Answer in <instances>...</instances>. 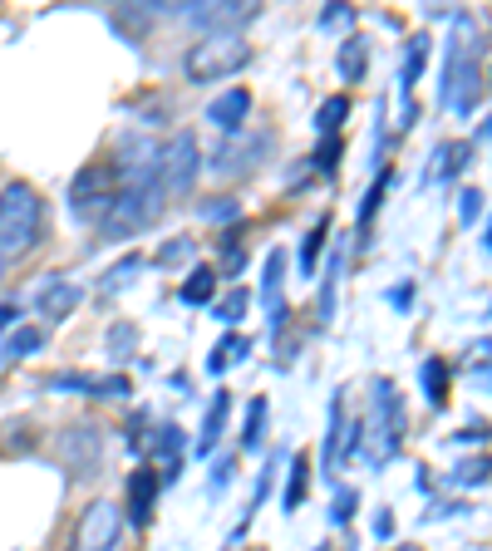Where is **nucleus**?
<instances>
[{
	"label": "nucleus",
	"mask_w": 492,
	"mask_h": 551,
	"mask_svg": "<svg viewBox=\"0 0 492 551\" xmlns=\"http://www.w3.org/2000/svg\"><path fill=\"white\" fill-rule=\"evenodd\" d=\"M163 192H158V183L148 187H119V197L109 202V212L94 222L99 227V242H133L138 232H148L158 217H163Z\"/></svg>",
	"instance_id": "3"
},
{
	"label": "nucleus",
	"mask_w": 492,
	"mask_h": 551,
	"mask_svg": "<svg viewBox=\"0 0 492 551\" xmlns=\"http://www.w3.org/2000/svg\"><path fill=\"white\" fill-rule=\"evenodd\" d=\"M45 227V202L30 183H5L0 187V261H20L25 251L40 246Z\"/></svg>",
	"instance_id": "2"
},
{
	"label": "nucleus",
	"mask_w": 492,
	"mask_h": 551,
	"mask_svg": "<svg viewBox=\"0 0 492 551\" xmlns=\"http://www.w3.org/2000/svg\"><path fill=\"white\" fill-rule=\"evenodd\" d=\"M138 271H143V256H138V251L119 256V261L104 271V281H99V296H119V291L128 286V281H133V276H138Z\"/></svg>",
	"instance_id": "23"
},
{
	"label": "nucleus",
	"mask_w": 492,
	"mask_h": 551,
	"mask_svg": "<svg viewBox=\"0 0 492 551\" xmlns=\"http://www.w3.org/2000/svg\"><path fill=\"white\" fill-rule=\"evenodd\" d=\"M315 173H335V163H340V138H320V148H315Z\"/></svg>",
	"instance_id": "37"
},
{
	"label": "nucleus",
	"mask_w": 492,
	"mask_h": 551,
	"mask_svg": "<svg viewBox=\"0 0 492 551\" xmlns=\"http://www.w3.org/2000/svg\"><path fill=\"white\" fill-rule=\"evenodd\" d=\"M45 384H50V389H64V394H94V389H99L94 374H50Z\"/></svg>",
	"instance_id": "36"
},
{
	"label": "nucleus",
	"mask_w": 492,
	"mask_h": 551,
	"mask_svg": "<svg viewBox=\"0 0 492 551\" xmlns=\"http://www.w3.org/2000/svg\"><path fill=\"white\" fill-rule=\"evenodd\" d=\"M384 183H389V168H384V173H379V183H374V187H369V192H365V207H360V227H369V217L379 212V197H384Z\"/></svg>",
	"instance_id": "39"
},
{
	"label": "nucleus",
	"mask_w": 492,
	"mask_h": 551,
	"mask_svg": "<svg viewBox=\"0 0 492 551\" xmlns=\"http://www.w3.org/2000/svg\"><path fill=\"white\" fill-rule=\"evenodd\" d=\"M40 345H45V330H40V325H15L10 340L0 345V365H20V360L35 355Z\"/></svg>",
	"instance_id": "19"
},
{
	"label": "nucleus",
	"mask_w": 492,
	"mask_h": 551,
	"mask_svg": "<svg viewBox=\"0 0 492 551\" xmlns=\"http://www.w3.org/2000/svg\"><path fill=\"white\" fill-rule=\"evenodd\" d=\"M246 355H251V340L246 335H222L217 345H212V355H207V374H222V369H232V365H242Z\"/></svg>",
	"instance_id": "20"
},
{
	"label": "nucleus",
	"mask_w": 492,
	"mask_h": 551,
	"mask_svg": "<svg viewBox=\"0 0 492 551\" xmlns=\"http://www.w3.org/2000/svg\"><path fill=\"white\" fill-rule=\"evenodd\" d=\"M365 60H369L365 35H350V40L340 45V55H335V69H340V79H345V84H360V79H365Z\"/></svg>",
	"instance_id": "21"
},
{
	"label": "nucleus",
	"mask_w": 492,
	"mask_h": 551,
	"mask_svg": "<svg viewBox=\"0 0 492 551\" xmlns=\"http://www.w3.org/2000/svg\"><path fill=\"white\" fill-rule=\"evenodd\" d=\"M424 64H429V35H414V45H409V55H404V74H399V84H404V123H414V99H409V94H414Z\"/></svg>",
	"instance_id": "18"
},
{
	"label": "nucleus",
	"mask_w": 492,
	"mask_h": 551,
	"mask_svg": "<svg viewBox=\"0 0 492 551\" xmlns=\"http://www.w3.org/2000/svg\"><path fill=\"white\" fill-rule=\"evenodd\" d=\"M0 281H5V261H0Z\"/></svg>",
	"instance_id": "49"
},
{
	"label": "nucleus",
	"mask_w": 492,
	"mask_h": 551,
	"mask_svg": "<svg viewBox=\"0 0 492 551\" xmlns=\"http://www.w3.org/2000/svg\"><path fill=\"white\" fill-rule=\"evenodd\" d=\"M271 148H276V133L271 128H242V133H227L217 143V153H212L207 168L217 178H246L251 168H261L271 158Z\"/></svg>",
	"instance_id": "6"
},
{
	"label": "nucleus",
	"mask_w": 492,
	"mask_h": 551,
	"mask_svg": "<svg viewBox=\"0 0 492 551\" xmlns=\"http://www.w3.org/2000/svg\"><path fill=\"white\" fill-rule=\"evenodd\" d=\"M20 320H25V306H20V301H5V306H0V335L15 330Z\"/></svg>",
	"instance_id": "44"
},
{
	"label": "nucleus",
	"mask_w": 492,
	"mask_h": 551,
	"mask_svg": "<svg viewBox=\"0 0 492 551\" xmlns=\"http://www.w3.org/2000/svg\"><path fill=\"white\" fill-rule=\"evenodd\" d=\"M340 271H345V242H335L330 261H325V281H320V320L335 315V286H340Z\"/></svg>",
	"instance_id": "22"
},
{
	"label": "nucleus",
	"mask_w": 492,
	"mask_h": 551,
	"mask_svg": "<svg viewBox=\"0 0 492 551\" xmlns=\"http://www.w3.org/2000/svg\"><path fill=\"white\" fill-rule=\"evenodd\" d=\"M483 94V40L468 15L453 20V45H448V69H443V109L448 114H473Z\"/></svg>",
	"instance_id": "1"
},
{
	"label": "nucleus",
	"mask_w": 492,
	"mask_h": 551,
	"mask_svg": "<svg viewBox=\"0 0 492 551\" xmlns=\"http://www.w3.org/2000/svg\"><path fill=\"white\" fill-rule=\"evenodd\" d=\"M227 483H232V463L222 458V463H212V492H227Z\"/></svg>",
	"instance_id": "46"
},
{
	"label": "nucleus",
	"mask_w": 492,
	"mask_h": 551,
	"mask_svg": "<svg viewBox=\"0 0 492 551\" xmlns=\"http://www.w3.org/2000/svg\"><path fill=\"white\" fill-rule=\"evenodd\" d=\"M374 537H379V542L394 537V517H389V512H374Z\"/></svg>",
	"instance_id": "47"
},
{
	"label": "nucleus",
	"mask_w": 492,
	"mask_h": 551,
	"mask_svg": "<svg viewBox=\"0 0 492 551\" xmlns=\"http://www.w3.org/2000/svg\"><path fill=\"white\" fill-rule=\"evenodd\" d=\"M424 394L433 409L448 404V360H424Z\"/></svg>",
	"instance_id": "28"
},
{
	"label": "nucleus",
	"mask_w": 492,
	"mask_h": 551,
	"mask_svg": "<svg viewBox=\"0 0 492 551\" xmlns=\"http://www.w3.org/2000/svg\"><path fill=\"white\" fill-rule=\"evenodd\" d=\"M261 443H266V399H261V394H256V399H251V409H246L242 448H246V453H256V448H261Z\"/></svg>",
	"instance_id": "27"
},
{
	"label": "nucleus",
	"mask_w": 492,
	"mask_h": 551,
	"mask_svg": "<svg viewBox=\"0 0 492 551\" xmlns=\"http://www.w3.org/2000/svg\"><path fill=\"white\" fill-rule=\"evenodd\" d=\"M251 64V45L246 35H202L183 60V74L192 84H222L232 74H242Z\"/></svg>",
	"instance_id": "4"
},
{
	"label": "nucleus",
	"mask_w": 492,
	"mask_h": 551,
	"mask_svg": "<svg viewBox=\"0 0 492 551\" xmlns=\"http://www.w3.org/2000/svg\"><path fill=\"white\" fill-rule=\"evenodd\" d=\"M148 453L153 458H163V488L168 483H178V473H183V453H187V433L178 429V424H163V429L153 433V443H148Z\"/></svg>",
	"instance_id": "15"
},
{
	"label": "nucleus",
	"mask_w": 492,
	"mask_h": 551,
	"mask_svg": "<svg viewBox=\"0 0 492 551\" xmlns=\"http://www.w3.org/2000/svg\"><path fill=\"white\" fill-rule=\"evenodd\" d=\"M133 345H138V325H133V320H119V325L109 330V360H128Z\"/></svg>",
	"instance_id": "32"
},
{
	"label": "nucleus",
	"mask_w": 492,
	"mask_h": 551,
	"mask_svg": "<svg viewBox=\"0 0 492 551\" xmlns=\"http://www.w3.org/2000/svg\"><path fill=\"white\" fill-rule=\"evenodd\" d=\"M212 296H217V271L212 266H192L183 281V301L187 306H207Z\"/></svg>",
	"instance_id": "24"
},
{
	"label": "nucleus",
	"mask_w": 492,
	"mask_h": 551,
	"mask_svg": "<svg viewBox=\"0 0 492 551\" xmlns=\"http://www.w3.org/2000/svg\"><path fill=\"white\" fill-rule=\"evenodd\" d=\"M197 173H202V153H197V138L187 128L173 133L168 143H158V192H163V202L187 197L197 187Z\"/></svg>",
	"instance_id": "5"
},
{
	"label": "nucleus",
	"mask_w": 492,
	"mask_h": 551,
	"mask_svg": "<svg viewBox=\"0 0 492 551\" xmlns=\"http://www.w3.org/2000/svg\"><path fill=\"white\" fill-rule=\"evenodd\" d=\"M94 394H109V399H128L133 394V384L123 379V374H109V379H99V389Z\"/></svg>",
	"instance_id": "42"
},
{
	"label": "nucleus",
	"mask_w": 492,
	"mask_h": 551,
	"mask_svg": "<svg viewBox=\"0 0 492 551\" xmlns=\"http://www.w3.org/2000/svg\"><path fill=\"white\" fill-rule=\"evenodd\" d=\"M433 163H438V178H453V173H463V163H468V143H443L438 153H433Z\"/></svg>",
	"instance_id": "34"
},
{
	"label": "nucleus",
	"mask_w": 492,
	"mask_h": 551,
	"mask_svg": "<svg viewBox=\"0 0 492 551\" xmlns=\"http://www.w3.org/2000/svg\"><path fill=\"white\" fill-rule=\"evenodd\" d=\"M394 551H419V547H394Z\"/></svg>",
	"instance_id": "48"
},
{
	"label": "nucleus",
	"mask_w": 492,
	"mask_h": 551,
	"mask_svg": "<svg viewBox=\"0 0 492 551\" xmlns=\"http://www.w3.org/2000/svg\"><path fill=\"white\" fill-rule=\"evenodd\" d=\"M192 25H202L207 35H242V25L256 15L251 0H192L183 10Z\"/></svg>",
	"instance_id": "10"
},
{
	"label": "nucleus",
	"mask_w": 492,
	"mask_h": 551,
	"mask_svg": "<svg viewBox=\"0 0 492 551\" xmlns=\"http://www.w3.org/2000/svg\"><path fill=\"white\" fill-rule=\"evenodd\" d=\"M246 266V246H242V227H232L227 237H222V271L227 276H237Z\"/></svg>",
	"instance_id": "33"
},
{
	"label": "nucleus",
	"mask_w": 492,
	"mask_h": 551,
	"mask_svg": "<svg viewBox=\"0 0 492 551\" xmlns=\"http://www.w3.org/2000/svg\"><path fill=\"white\" fill-rule=\"evenodd\" d=\"M276 468H281V458H271L266 463V473H261V483H256V492H251V512L266 502V492H271V483H276Z\"/></svg>",
	"instance_id": "41"
},
{
	"label": "nucleus",
	"mask_w": 492,
	"mask_h": 551,
	"mask_svg": "<svg viewBox=\"0 0 492 551\" xmlns=\"http://www.w3.org/2000/svg\"><path fill=\"white\" fill-rule=\"evenodd\" d=\"M306 488H310V463L296 453V458H291V468H286V492H281V507H286V512H296V507L306 502Z\"/></svg>",
	"instance_id": "25"
},
{
	"label": "nucleus",
	"mask_w": 492,
	"mask_h": 551,
	"mask_svg": "<svg viewBox=\"0 0 492 551\" xmlns=\"http://www.w3.org/2000/svg\"><path fill=\"white\" fill-rule=\"evenodd\" d=\"M114 168V183L119 187H148L158 183V143L153 138H128L119 148V163Z\"/></svg>",
	"instance_id": "11"
},
{
	"label": "nucleus",
	"mask_w": 492,
	"mask_h": 551,
	"mask_svg": "<svg viewBox=\"0 0 492 551\" xmlns=\"http://www.w3.org/2000/svg\"><path fill=\"white\" fill-rule=\"evenodd\" d=\"M84 301V291L74 286V281H64V276H50L45 281V291H40V310H45V320H69L74 310Z\"/></svg>",
	"instance_id": "16"
},
{
	"label": "nucleus",
	"mask_w": 492,
	"mask_h": 551,
	"mask_svg": "<svg viewBox=\"0 0 492 551\" xmlns=\"http://www.w3.org/2000/svg\"><path fill=\"white\" fill-rule=\"evenodd\" d=\"M453 483H458V488H478V483H492V458H488V453H478V458H463V463L453 468Z\"/></svg>",
	"instance_id": "30"
},
{
	"label": "nucleus",
	"mask_w": 492,
	"mask_h": 551,
	"mask_svg": "<svg viewBox=\"0 0 492 551\" xmlns=\"http://www.w3.org/2000/svg\"><path fill=\"white\" fill-rule=\"evenodd\" d=\"M350 20H355V10H350V5H330V10L320 15V25H325V30H335V25H350Z\"/></svg>",
	"instance_id": "43"
},
{
	"label": "nucleus",
	"mask_w": 492,
	"mask_h": 551,
	"mask_svg": "<svg viewBox=\"0 0 492 551\" xmlns=\"http://www.w3.org/2000/svg\"><path fill=\"white\" fill-rule=\"evenodd\" d=\"M246 306H251V291L237 286V291H227V296L217 301V320H222V325H232V320H242V315H246Z\"/></svg>",
	"instance_id": "35"
},
{
	"label": "nucleus",
	"mask_w": 492,
	"mask_h": 551,
	"mask_svg": "<svg viewBox=\"0 0 492 551\" xmlns=\"http://www.w3.org/2000/svg\"><path fill=\"white\" fill-rule=\"evenodd\" d=\"M374 394H379V399H374V419H379V424H374V438H379V453H374V458L384 463V458H394V453L404 448V399H399V389H394L389 379H379Z\"/></svg>",
	"instance_id": "9"
},
{
	"label": "nucleus",
	"mask_w": 492,
	"mask_h": 551,
	"mask_svg": "<svg viewBox=\"0 0 492 551\" xmlns=\"http://www.w3.org/2000/svg\"><path fill=\"white\" fill-rule=\"evenodd\" d=\"M158 261H163V266L192 261V237H173V242H163V246H158Z\"/></svg>",
	"instance_id": "38"
},
{
	"label": "nucleus",
	"mask_w": 492,
	"mask_h": 551,
	"mask_svg": "<svg viewBox=\"0 0 492 551\" xmlns=\"http://www.w3.org/2000/svg\"><path fill=\"white\" fill-rule=\"evenodd\" d=\"M197 212H202V222H217V227H237V217H242V202H237V197H207Z\"/></svg>",
	"instance_id": "29"
},
{
	"label": "nucleus",
	"mask_w": 492,
	"mask_h": 551,
	"mask_svg": "<svg viewBox=\"0 0 492 551\" xmlns=\"http://www.w3.org/2000/svg\"><path fill=\"white\" fill-rule=\"evenodd\" d=\"M488 251H492V227H488Z\"/></svg>",
	"instance_id": "50"
},
{
	"label": "nucleus",
	"mask_w": 492,
	"mask_h": 551,
	"mask_svg": "<svg viewBox=\"0 0 492 551\" xmlns=\"http://www.w3.org/2000/svg\"><path fill=\"white\" fill-rule=\"evenodd\" d=\"M325 232H330V222H325V217H320V222L306 232V242H301V276H315V261H320V242H325Z\"/></svg>",
	"instance_id": "31"
},
{
	"label": "nucleus",
	"mask_w": 492,
	"mask_h": 551,
	"mask_svg": "<svg viewBox=\"0 0 492 551\" xmlns=\"http://www.w3.org/2000/svg\"><path fill=\"white\" fill-rule=\"evenodd\" d=\"M478 212H483V192H478V187H463V192H458V217L473 222Z\"/></svg>",
	"instance_id": "40"
},
{
	"label": "nucleus",
	"mask_w": 492,
	"mask_h": 551,
	"mask_svg": "<svg viewBox=\"0 0 492 551\" xmlns=\"http://www.w3.org/2000/svg\"><path fill=\"white\" fill-rule=\"evenodd\" d=\"M350 512H355V492H350V488H340L335 507H330V517H335V522H350Z\"/></svg>",
	"instance_id": "45"
},
{
	"label": "nucleus",
	"mask_w": 492,
	"mask_h": 551,
	"mask_svg": "<svg viewBox=\"0 0 492 551\" xmlns=\"http://www.w3.org/2000/svg\"><path fill=\"white\" fill-rule=\"evenodd\" d=\"M246 119H251V89H227L207 104V123L222 133H242Z\"/></svg>",
	"instance_id": "13"
},
{
	"label": "nucleus",
	"mask_w": 492,
	"mask_h": 551,
	"mask_svg": "<svg viewBox=\"0 0 492 551\" xmlns=\"http://www.w3.org/2000/svg\"><path fill=\"white\" fill-rule=\"evenodd\" d=\"M158 492H163V483H158L153 468H138V473L128 478V522H133V527H148V522H153Z\"/></svg>",
	"instance_id": "14"
},
{
	"label": "nucleus",
	"mask_w": 492,
	"mask_h": 551,
	"mask_svg": "<svg viewBox=\"0 0 492 551\" xmlns=\"http://www.w3.org/2000/svg\"><path fill=\"white\" fill-rule=\"evenodd\" d=\"M227 419H232V394H227V389H217V394H212V404H207V414H202L197 453H212V448H217V438L227 433Z\"/></svg>",
	"instance_id": "17"
},
{
	"label": "nucleus",
	"mask_w": 492,
	"mask_h": 551,
	"mask_svg": "<svg viewBox=\"0 0 492 551\" xmlns=\"http://www.w3.org/2000/svg\"><path fill=\"white\" fill-rule=\"evenodd\" d=\"M114 197H119L114 168H109V163H89V168H79L74 183H69V212L84 217V222H99Z\"/></svg>",
	"instance_id": "7"
},
{
	"label": "nucleus",
	"mask_w": 492,
	"mask_h": 551,
	"mask_svg": "<svg viewBox=\"0 0 492 551\" xmlns=\"http://www.w3.org/2000/svg\"><path fill=\"white\" fill-rule=\"evenodd\" d=\"M345 119H350V99H345V94H330V99L315 109V133H320V138H335Z\"/></svg>",
	"instance_id": "26"
},
{
	"label": "nucleus",
	"mask_w": 492,
	"mask_h": 551,
	"mask_svg": "<svg viewBox=\"0 0 492 551\" xmlns=\"http://www.w3.org/2000/svg\"><path fill=\"white\" fill-rule=\"evenodd\" d=\"M123 537V512L114 502H89L74 522V537H69V551H114Z\"/></svg>",
	"instance_id": "8"
},
{
	"label": "nucleus",
	"mask_w": 492,
	"mask_h": 551,
	"mask_svg": "<svg viewBox=\"0 0 492 551\" xmlns=\"http://www.w3.org/2000/svg\"><path fill=\"white\" fill-rule=\"evenodd\" d=\"M261 306H266V325L276 335H286V251L271 246L266 266H261Z\"/></svg>",
	"instance_id": "12"
}]
</instances>
